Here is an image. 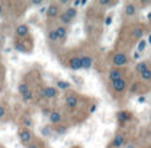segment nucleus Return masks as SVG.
I'll return each mask as SVG.
<instances>
[{
  "label": "nucleus",
  "mask_w": 151,
  "mask_h": 148,
  "mask_svg": "<svg viewBox=\"0 0 151 148\" xmlns=\"http://www.w3.org/2000/svg\"><path fill=\"white\" fill-rule=\"evenodd\" d=\"M17 91H19L20 96H23V95H26L27 92L31 91V89H29V87H28V84H27V83H20L19 87H17Z\"/></svg>",
  "instance_id": "6ab92c4d"
},
{
  "label": "nucleus",
  "mask_w": 151,
  "mask_h": 148,
  "mask_svg": "<svg viewBox=\"0 0 151 148\" xmlns=\"http://www.w3.org/2000/svg\"><path fill=\"white\" fill-rule=\"evenodd\" d=\"M146 47V43H145V40H140V43H139V46H138V49L139 51H143V48Z\"/></svg>",
  "instance_id": "cd10ccee"
},
{
  "label": "nucleus",
  "mask_w": 151,
  "mask_h": 148,
  "mask_svg": "<svg viewBox=\"0 0 151 148\" xmlns=\"http://www.w3.org/2000/svg\"><path fill=\"white\" fill-rule=\"evenodd\" d=\"M111 17H107V20H106V24H107V26H110V24H111Z\"/></svg>",
  "instance_id": "2f4dec72"
},
{
  "label": "nucleus",
  "mask_w": 151,
  "mask_h": 148,
  "mask_svg": "<svg viewBox=\"0 0 151 148\" xmlns=\"http://www.w3.org/2000/svg\"><path fill=\"white\" fill-rule=\"evenodd\" d=\"M59 20H60V23H62V26H63V27H67V26H70V24L72 23V20L70 19V17L67 16V15L64 14V12L59 15Z\"/></svg>",
  "instance_id": "f3484780"
},
{
  "label": "nucleus",
  "mask_w": 151,
  "mask_h": 148,
  "mask_svg": "<svg viewBox=\"0 0 151 148\" xmlns=\"http://www.w3.org/2000/svg\"><path fill=\"white\" fill-rule=\"evenodd\" d=\"M26 148H39V145H37V144H35V143H31V144L26 145Z\"/></svg>",
  "instance_id": "c756f323"
},
{
  "label": "nucleus",
  "mask_w": 151,
  "mask_h": 148,
  "mask_svg": "<svg viewBox=\"0 0 151 148\" xmlns=\"http://www.w3.org/2000/svg\"><path fill=\"white\" fill-rule=\"evenodd\" d=\"M48 117H50V122H51V124H59L60 122H62V115H60V112H58V111H51L50 112V115H48Z\"/></svg>",
  "instance_id": "ddd939ff"
},
{
  "label": "nucleus",
  "mask_w": 151,
  "mask_h": 148,
  "mask_svg": "<svg viewBox=\"0 0 151 148\" xmlns=\"http://www.w3.org/2000/svg\"><path fill=\"white\" fill-rule=\"evenodd\" d=\"M48 40L50 41H59V37H58L55 29H51V31L48 32Z\"/></svg>",
  "instance_id": "4be33fe9"
},
{
  "label": "nucleus",
  "mask_w": 151,
  "mask_h": 148,
  "mask_svg": "<svg viewBox=\"0 0 151 148\" xmlns=\"http://www.w3.org/2000/svg\"><path fill=\"white\" fill-rule=\"evenodd\" d=\"M15 34H16L17 37H20V39H24V37H27L29 35V28L27 24H19V26L16 27V29H15Z\"/></svg>",
  "instance_id": "6e6552de"
},
{
  "label": "nucleus",
  "mask_w": 151,
  "mask_h": 148,
  "mask_svg": "<svg viewBox=\"0 0 151 148\" xmlns=\"http://www.w3.org/2000/svg\"><path fill=\"white\" fill-rule=\"evenodd\" d=\"M124 142H126V137L123 134H118L114 136L112 139L111 144H110V148H122L124 145Z\"/></svg>",
  "instance_id": "423d86ee"
},
{
  "label": "nucleus",
  "mask_w": 151,
  "mask_h": 148,
  "mask_svg": "<svg viewBox=\"0 0 151 148\" xmlns=\"http://www.w3.org/2000/svg\"><path fill=\"white\" fill-rule=\"evenodd\" d=\"M127 63H128V59L123 52H118V54H115L114 57H112V64H114L115 68H122Z\"/></svg>",
  "instance_id": "f03ea898"
},
{
  "label": "nucleus",
  "mask_w": 151,
  "mask_h": 148,
  "mask_svg": "<svg viewBox=\"0 0 151 148\" xmlns=\"http://www.w3.org/2000/svg\"><path fill=\"white\" fill-rule=\"evenodd\" d=\"M55 32H56V35H58L60 41H64V40L67 39V27L58 26L56 28H55Z\"/></svg>",
  "instance_id": "f8f14e48"
},
{
  "label": "nucleus",
  "mask_w": 151,
  "mask_h": 148,
  "mask_svg": "<svg viewBox=\"0 0 151 148\" xmlns=\"http://www.w3.org/2000/svg\"><path fill=\"white\" fill-rule=\"evenodd\" d=\"M64 14H66L71 20H74L75 17H76V15H78V9L74 8V7H67L66 11H64Z\"/></svg>",
  "instance_id": "a211bd4d"
},
{
  "label": "nucleus",
  "mask_w": 151,
  "mask_h": 148,
  "mask_svg": "<svg viewBox=\"0 0 151 148\" xmlns=\"http://www.w3.org/2000/svg\"><path fill=\"white\" fill-rule=\"evenodd\" d=\"M126 148H134V144H127V147Z\"/></svg>",
  "instance_id": "72a5a7b5"
},
{
  "label": "nucleus",
  "mask_w": 151,
  "mask_h": 148,
  "mask_svg": "<svg viewBox=\"0 0 151 148\" xmlns=\"http://www.w3.org/2000/svg\"><path fill=\"white\" fill-rule=\"evenodd\" d=\"M15 48H16L19 52H26L27 51V49L24 48V46H23V40H22V43L16 41V43H15Z\"/></svg>",
  "instance_id": "b1692460"
},
{
  "label": "nucleus",
  "mask_w": 151,
  "mask_h": 148,
  "mask_svg": "<svg viewBox=\"0 0 151 148\" xmlns=\"http://www.w3.org/2000/svg\"><path fill=\"white\" fill-rule=\"evenodd\" d=\"M58 94H59L58 88L51 87V86H47L42 89V96H44L46 99H55L58 96Z\"/></svg>",
  "instance_id": "7ed1b4c3"
},
{
  "label": "nucleus",
  "mask_w": 151,
  "mask_h": 148,
  "mask_svg": "<svg viewBox=\"0 0 151 148\" xmlns=\"http://www.w3.org/2000/svg\"><path fill=\"white\" fill-rule=\"evenodd\" d=\"M17 136H19L20 143L23 145H28L32 143L34 140V134L29 128H26V127H20L19 131H17Z\"/></svg>",
  "instance_id": "f257e3e1"
},
{
  "label": "nucleus",
  "mask_w": 151,
  "mask_h": 148,
  "mask_svg": "<svg viewBox=\"0 0 151 148\" xmlns=\"http://www.w3.org/2000/svg\"><path fill=\"white\" fill-rule=\"evenodd\" d=\"M56 87L60 89H70V87H71V84H70L68 82H63V80H58L56 82Z\"/></svg>",
  "instance_id": "aec40b11"
},
{
  "label": "nucleus",
  "mask_w": 151,
  "mask_h": 148,
  "mask_svg": "<svg viewBox=\"0 0 151 148\" xmlns=\"http://www.w3.org/2000/svg\"><path fill=\"white\" fill-rule=\"evenodd\" d=\"M111 87L116 94H122V92L126 89V87H127V82H126L124 79L115 80V82H111Z\"/></svg>",
  "instance_id": "39448f33"
},
{
  "label": "nucleus",
  "mask_w": 151,
  "mask_h": 148,
  "mask_svg": "<svg viewBox=\"0 0 151 148\" xmlns=\"http://www.w3.org/2000/svg\"><path fill=\"white\" fill-rule=\"evenodd\" d=\"M135 14H137V7H135V4L132 3H127L124 6V15L127 17H132L135 16Z\"/></svg>",
  "instance_id": "9b49d317"
},
{
  "label": "nucleus",
  "mask_w": 151,
  "mask_h": 148,
  "mask_svg": "<svg viewBox=\"0 0 151 148\" xmlns=\"http://www.w3.org/2000/svg\"><path fill=\"white\" fill-rule=\"evenodd\" d=\"M143 32H145V31H143L142 28H137V29H134V34H132V35H134L135 39H142Z\"/></svg>",
  "instance_id": "5701e85b"
},
{
  "label": "nucleus",
  "mask_w": 151,
  "mask_h": 148,
  "mask_svg": "<svg viewBox=\"0 0 151 148\" xmlns=\"http://www.w3.org/2000/svg\"><path fill=\"white\" fill-rule=\"evenodd\" d=\"M43 1H40V0H34L32 1V6H42Z\"/></svg>",
  "instance_id": "c85d7f7f"
},
{
  "label": "nucleus",
  "mask_w": 151,
  "mask_h": 148,
  "mask_svg": "<svg viewBox=\"0 0 151 148\" xmlns=\"http://www.w3.org/2000/svg\"><path fill=\"white\" fill-rule=\"evenodd\" d=\"M116 119L119 123H124L127 122V120L131 119V112H128V111H120L116 114Z\"/></svg>",
  "instance_id": "4468645a"
},
{
  "label": "nucleus",
  "mask_w": 151,
  "mask_h": 148,
  "mask_svg": "<svg viewBox=\"0 0 151 148\" xmlns=\"http://www.w3.org/2000/svg\"><path fill=\"white\" fill-rule=\"evenodd\" d=\"M124 76V71L122 68H112L109 71V80L110 82H115V80H120Z\"/></svg>",
  "instance_id": "20e7f679"
},
{
  "label": "nucleus",
  "mask_w": 151,
  "mask_h": 148,
  "mask_svg": "<svg viewBox=\"0 0 151 148\" xmlns=\"http://www.w3.org/2000/svg\"><path fill=\"white\" fill-rule=\"evenodd\" d=\"M146 69H148V63L147 61H139L137 66H135V72H138L139 75L143 74Z\"/></svg>",
  "instance_id": "dca6fc26"
},
{
  "label": "nucleus",
  "mask_w": 151,
  "mask_h": 148,
  "mask_svg": "<svg viewBox=\"0 0 151 148\" xmlns=\"http://www.w3.org/2000/svg\"><path fill=\"white\" fill-rule=\"evenodd\" d=\"M31 124H32V120L29 119L28 116H24L23 117V125H24V127H26V128H28Z\"/></svg>",
  "instance_id": "a878e982"
},
{
  "label": "nucleus",
  "mask_w": 151,
  "mask_h": 148,
  "mask_svg": "<svg viewBox=\"0 0 151 148\" xmlns=\"http://www.w3.org/2000/svg\"><path fill=\"white\" fill-rule=\"evenodd\" d=\"M79 6H80V1H74V6H72V7L78 9V7H79Z\"/></svg>",
  "instance_id": "7c9ffc66"
},
{
  "label": "nucleus",
  "mask_w": 151,
  "mask_h": 148,
  "mask_svg": "<svg viewBox=\"0 0 151 148\" xmlns=\"http://www.w3.org/2000/svg\"><path fill=\"white\" fill-rule=\"evenodd\" d=\"M140 77H142L145 82H150V80H151V69L150 68L146 69L143 74H140Z\"/></svg>",
  "instance_id": "412c9836"
},
{
  "label": "nucleus",
  "mask_w": 151,
  "mask_h": 148,
  "mask_svg": "<svg viewBox=\"0 0 151 148\" xmlns=\"http://www.w3.org/2000/svg\"><path fill=\"white\" fill-rule=\"evenodd\" d=\"M68 66L71 69H74V71H79L80 68H82V61H80V57L79 56H74L70 59L68 61Z\"/></svg>",
  "instance_id": "9d476101"
},
{
  "label": "nucleus",
  "mask_w": 151,
  "mask_h": 148,
  "mask_svg": "<svg viewBox=\"0 0 151 148\" xmlns=\"http://www.w3.org/2000/svg\"><path fill=\"white\" fill-rule=\"evenodd\" d=\"M6 114H7V112H6V108H4L3 105H0V119L6 116Z\"/></svg>",
  "instance_id": "bb28decb"
},
{
  "label": "nucleus",
  "mask_w": 151,
  "mask_h": 148,
  "mask_svg": "<svg viewBox=\"0 0 151 148\" xmlns=\"http://www.w3.org/2000/svg\"><path fill=\"white\" fill-rule=\"evenodd\" d=\"M60 15V7L59 4H50V7L47 8V17L48 19H54V17H58Z\"/></svg>",
  "instance_id": "0eeeda50"
},
{
  "label": "nucleus",
  "mask_w": 151,
  "mask_h": 148,
  "mask_svg": "<svg viewBox=\"0 0 151 148\" xmlns=\"http://www.w3.org/2000/svg\"><path fill=\"white\" fill-rule=\"evenodd\" d=\"M80 61H82V68L84 69H90L92 66V57L91 56H82L80 57Z\"/></svg>",
  "instance_id": "2eb2a0df"
},
{
  "label": "nucleus",
  "mask_w": 151,
  "mask_h": 148,
  "mask_svg": "<svg viewBox=\"0 0 151 148\" xmlns=\"http://www.w3.org/2000/svg\"><path fill=\"white\" fill-rule=\"evenodd\" d=\"M99 4L100 6H104V7H110V6H114L115 1H111V0H100Z\"/></svg>",
  "instance_id": "393cba45"
},
{
  "label": "nucleus",
  "mask_w": 151,
  "mask_h": 148,
  "mask_svg": "<svg viewBox=\"0 0 151 148\" xmlns=\"http://www.w3.org/2000/svg\"><path fill=\"white\" fill-rule=\"evenodd\" d=\"M64 104H66L67 108H76L78 105V97L76 95H68V96L64 99Z\"/></svg>",
  "instance_id": "1a4fd4ad"
},
{
  "label": "nucleus",
  "mask_w": 151,
  "mask_h": 148,
  "mask_svg": "<svg viewBox=\"0 0 151 148\" xmlns=\"http://www.w3.org/2000/svg\"><path fill=\"white\" fill-rule=\"evenodd\" d=\"M3 4H0V15H1V14H3Z\"/></svg>",
  "instance_id": "473e14b6"
}]
</instances>
